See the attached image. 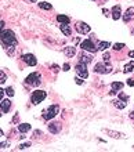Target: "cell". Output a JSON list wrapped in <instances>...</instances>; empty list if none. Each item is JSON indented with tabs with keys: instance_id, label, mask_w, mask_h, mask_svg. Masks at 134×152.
I'll use <instances>...</instances> for the list:
<instances>
[{
	"instance_id": "1",
	"label": "cell",
	"mask_w": 134,
	"mask_h": 152,
	"mask_svg": "<svg viewBox=\"0 0 134 152\" xmlns=\"http://www.w3.org/2000/svg\"><path fill=\"white\" fill-rule=\"evenodd\" d=\"M0 39H1V42L4 43V46H7V47H13V46H15V44H17L15 35H14V32L10 31V29L1 32Z\"/></svg>"
},
{
	"instance_id": "2",
	"label": "cell",
	"mask_w": 134,
	"mask_h": 152,
	"mask_svg": "<svg viewBox=\"0 0 134 152\" xmlns=\"http://www.w3.org/2000/svg\"><path fill=\"white\" fill-rule=\"evenodd\" d=\"M60 112V106L58 105H51V106H48L47 109L43 111V118L46 119V120H50L53 118H55L57 113Z\"/></svg>"
},
{
	"instance_id": "3",
	"label": "cell",
	"mask_w": 134,
	"mask_h": 152,
	"mask_svg": "<svg viewBox=\"0 0 134 152\" xmlns=\"http://www.w3.org/2000/svg\"><path fill=\"white\" fill-rule=\"evenodd\" d=\"M47 97V93L46 91H43V90H36V91H33L32 93V104L33 105H37V104H40L41 101L44 100Z\"/></svg>"
},
{
	"instance_id": "4",
	"label": "cell",
	"mask_w": 134,
	"mask_h": 152,
	"mask_svg": "<svg viewBox=\"0 0 134 152\" xmlns=\"http://www.w3.org/2000/svg\"><path fill=\"white\" fill-rule=\"evenodd\" d=\"M40 79H41L40 75L37 74V72H33V74H31L28 78L25 79V82L29 84V86H35V87H36V86H39V84L41 83Z\"/></svg>"
},
{
	"instance_id": "5",
	"label": "cell",
	"mask_w": 134,
	"mask_h": 152,
	"mask_svg": "<svg viewBox=\"0 0 134 152\" xmlns=\"http://www.w3.org/2000/svg\"><path fill=\"white\" fill-rule=\"evenodd\" d=\"M80 47H82L84 51H90V53H95L98 50V47H95V44L93 43V40H90V39L83 40L82 44H80Z\"/></svg>"
},
{
	"instance_id": "6",
	"label": "cell",
	"mask_w": 134,
	"mask_h": 152,
	"mask_svg": "<svg viewBox=\"0 0 134 152\" xmlns=\"http://www.w3.org/2000/svg\"><path fill=\"white\" fill-rule=\"evenodd\" d=\"M94 71L97 72V74H109L111 71H112V67L109 65V64H107V65H104V64H97L95 65V68H94Z\"/></svg>"
},
{
	"instance_id": "7",
	"label": "cell",
	"mask_w": 134,
	"mask_h": 152,
	"mask_svg": "<svg viewBox=\"0 0 134 152\" xmlns=\"http://www.w3.org/2000/svg\"><path fill=\"white\" fill-rule=\"evenodd\" d=\"M76 74L80 76V78H87L88 76V71H87V67H86V64H82L79 62L76 65Z\"/></svg>"
},
{
	"instance_id": "8",
	"label": "cell",
	"mask_w": 134,
	"mask_h": 152,
	"mask_svg": "<svg viewBox=\"0 0 134 152\" xmlns=\"http://www.w3.org/2000/svg\"><path fill=\"white\" fill-rule=\"evenodd\" d=\"M22 60H24L29 67H35V65L37 64V60L35 58L33 54H24V55H22Z\"/></svg>"
},
{
	"instance_id": "9",
	"label": "cell",
	"mask_w": 134,
	"mask_h": 152,
	"mask_svg": "<svg viewBox=\"0 0 134 152\" xmlns=\"http://www.w3.org/2000/svg\"><path fill=\"white\" fill-rule=\"evenodd\" d=\"M76 31L79 33H88L90 32V25H87L86 22H77L76 24Z\"/></svg>"
},
{
	"instance_id": "10",
	"label": "cell",
	"mask_w": 134,
	"mask_h": 152,
	"mask_svg": "<svg viewBox=\"0 0 134 152\" xmlns=\"http://www.w3.org/2000/svg\"><path fill=\"white\" fill-rule=\"evenodd\" d=\"M120 89H123V83L122 82H114L111 86V94H116Z\"/></svg>"
},
{
	"instance_id": "11",
	"label": "cell",
	"mask_w": 134,
	"mask_h": 152,
	"mask_svg": "<svg viewBox=\"0 0 134 152\" xmlns=\"http://www.w3.org/2000/svg\"><path fill=\"white\" fill-rule=\"evenodd\" d=\"M48 130L51 131L53 134H57V133L61 131V125H60V123H55V122H53V123L48 125Z\"/></svg>"
},
{
	"instance_id": "12",
	"label": "cell",
	"mask_w": 134,
	"mask_h": 152,
	"mask_svg": "<svg viewBox=\"0 0 134 152\" xmlns=\"http://www.w3.org/2000/svg\"><path fill=\"white\" fill-rule=\"evenodd\" d=\"M10 106H11V101L10 100H1L0 101V108H1V111H3L4 113L8 112Z\"/></svg>"
},
{
	"instance_id": "13",
	"label": "cell",
	"mask_w": 134,
	"mask_h": 152,
	"mask_svg": "<svg viewBox=\"0 0 134 152\" xmlns=\"http://www.w3.org/2000/svg\"><path fill=\"white\" fill-rule=\"evenodd\" d=\"M79 58H80V60H79V62L86 64V65L93 61V57H91V55H87V54H84V53H82V54L79 55Z\"/></svg>"
},
{
	"instance_id": "14",
	"label": "cell",
	"mask_w": 134,
	"mask_h": 152,
	"mask_svg": "<svg viewBox=\"0 0 134 152\" xmlns=\"http://www.w3.org/2000/svg\"><path fill=\"white\" fill-rule=\"evenodd\" d=\"M133 18H134V8H129V10L126 11V14H123V21L129 22Z\"/></svg>"
},
{
	"instance_id": "15",
	"label": "cell",
	"mask_w": 134,
	"mask_h": 152,
	"mask_svg": "<svg viewBox=\"0 0 134 152\" xmlns=\"http://www.w3.org/2000/svg\"><path fill=\"white\" fill-rule=\"evenodd\" d=\"M122 17V11H120V6H115L112 8V18L114 20H119Z\"/></svg>"
},
{
	"instance_id": "16",
	"label": "cell",
	"mask_w": 134,
	"mask_h": 152,
	"mask_svg": "<svg viewBox=\"0 0 134 152\" xmlns=\"http://www.w3.org/2000/svg\"><path fill=\"white\" fill-rule=\"evenodd\" d=\"M60 28H61L62 33H64L65 36H71V35H72V29L69 28V25H68V24H61V25H60Z\"/></svg>"
},
{
	"instance_id": "17",
	"label": "cell",
	"mask_w": 134,
	"mask_h": 152,
	"mask_svg": "<svg viewBox=\"0 0 134 152\" xmlns=\"http://www.w3.org/2000/svg\"><path fill=\"white\" fill-rule=\"evenodd\" d=\"M64 54H65L68 58H72L73 55L76 54V48L75 47H65L64 48Z\"/></svg>"
},
{
	"instance_id": "18",
	"label": "cell",
	"mask_w": 134,
	"mask_h": 152,
	"mask_svg": "<svg viewBox=\"0 0 134 152\" xmlns=\"http://www.w3.org/2000/svg\"><path fill=\"white\" fill-rule=\"evenodd\" d=\"M133 69H134V60H133V61H130V62H127L126 65H124L123 72H124V74H129V72H131Z\"/></svg>"
},
{
	"instance_id": "19",
	"label": "cell",
	"mask_w": 134,
	"mask_h": 152,
	"mask_svg": "<svg viewBox=\"0 0 134 152\" xmlns=\"http://www.w3.org/2000/svg\"><path fill=\"white\" fill-rule=\"evenodd\" d=\"M112 104H114L118 109H124V108H126V102H122V100H114Z\"/></svg>"
},
{
	"instance_id": "20",
	"label": "cell",
	"mask_w": 134,
	"mask_h": 152,
	"mask_svg": "<svg viewBox=\"0 0 134 152\" xmlns=\"http://www.w3.org/2000/svg\"><path fill=\"white\" fill-rule=\"evenodd\" d=\"M57 21L60 22V24H69V21H71V20H69V17L68 15H57Z\"/></svg>"
},
{
	"instance_id": "21",
	"label": "cell",
	"mask_w": 134,
	"mask_h": 152,
	"mask_svg": "<svg viewBox=\"0 0 134 152\" xmlns=\"http://www.w3.org/2000/svg\"><path fill=\"white\" fill-rule=\"evenodd\" d=\"M18 130H20L21 133H26V131L31 130V125H28V123H22V125L18 126Z\"/></svg>"
},
{
	"instance_id": "22",
	"label": "cell",
	"mask_w": 134,
	"mask_h": 152,
	"mask_svg": "<svg viewBox=\"0 0 134 152\" xmlns=\"http://www.w3.org/2000/svg\"><path fill=\"white\" fill-rule=\"evenodd\" d=\"M39 7H40L41 10H51L53 8V6L50 3H47V1H40L39 3Z\"/></svg>"
},
{
	"instance_id": "23",
	"label": "cell",
	"mask_w": 134,
	"mask_h": 152,
	"mask_svg": "<svg viewBox=\"0 0 134 152\" xmlns=\"http://www.w3.org/2000/svg\"><path fill=\"white\" fill-rule=\"evenodd\" d=\"M105 133H109L111 137H115V138H124V134L122 133H116V131H109V130H105Z\"/></svg>"
},
{
	"instance_id": "24",
	"label": "cell",
	"mask_w": 134,
	"mask_h": 152,
	"mask_svg": "<svg viewBox=\"0 0 134 152\" xmlns=\"http://www.w3.org/2000/svg\"><path fill=\"white\" fill-rule=\"evenodd\" d=\"M109 46H111V44H109L108 42H100L98 43V48H100V50H107Z\"/></svg>"
},
{
	"instance_id": "25",
	"label": "cell",
	"mask_w": 134,
	"mask_h": 152,
	"mask_svg": "<svg viewBox=\"0 0 134 152\" xmlns=\"http://www.w3.org/2000/svg\"><path fill=\"white\" fill-rule=\"evenodd\" d=\"M6 82H7V76H6L4 72H1V71H0V84L6 83Z\"/></svg>"
},
{
	"instance_id": "26",
	"label": "cell",
	"mask_w": 134,
	"mask_h": 152,
	"mask_svg": "<svg viewBox=\"0 0 134 152\" xmlns=\"http://www.w3.org/2000/svg\"><path fill=\"white\" fill-rule=\"evenodd\" d=\"M6 94L8 95V97H13V95H14V89H13V87H8V89L6 90Z\"/></svg>"
},
{
	"instance_id": "27",
	"label": "cell",
	"mask_w": 134,
	"mask_h": 152,
	"mask_svg": "<svg viewBox=\"0 0 134 152\" xmlns=\"http://www.w3.org/2000/svg\"><path fill=\"white\" fill-rule=\"evenodd\" d=\"M124 47V44H122V43H116L114 46V50H116V51H119V50H122V48Z\"/></svg>"
},
{
	"instance_id": "28",
	"label": "cell",
	"mask_w": 134,
	"mask_h": 152,
	"mask_svg": "<svg viewBox=\"0 0 134 152\" xmlns=\"http://www.w3.org/2000/svg\"><path fill=\"white\" fill-rule=\"evenodd\" d=\"M119 98H120V100H123V101H127V100H129V95L123 94V93H120V94H119Z\"/></svg>"
},
{
	"instance_id": "29",
	"label": "cell",
	"mask_w": 134,
	"mask_h": 152,
	"mask_svg": "<svg viewBox=\"0 0 134 152\" xmlns=\"http://www.w3.org/2000/svg\"><path fill=\"white\" fill-rule=\"evenodd\" d=\"M31 147V142H25V144H21L20 147H18V149H24V148H28Z\"/></svg>"
},
{
	"instance_id": "30",
	"label": "cell",
	"mask_w": 134,
	"mask_h": 152,
	"mask_svg": "<svg viewBox=\"0 0 134 152\" xmlns=\"http://www.w3.org/2000/svg\"><path fill=\"white\" fill-rule=\"evenodd\" d=\"M102 58H104V62H105V64H109V54H108V53H105Z\"/></svg>"
},
{
	"instance_id": "31",
	"label": "cell",
	"mask_w": 134,
	"mask_h": 152,
	"mask_svg": "<svg viewBox=\"0 0 134 152\" xmlns=\"http://www.w3.org/2000/svg\"><path fill=\"white\" fill-rule=\"evenodd\" d=\"M6 147H8V142L6 141V142H0V151L3 149V148H6Z\"/></svg>"
},
{
	"instance_id": "32",
	"label": "cell",
	"mask_w": 134,
	"mask_h": 152,
	"mask_svg": "<svg viewBox=\"0 0 134 152\" xmlns=\"http://www.w3.org/2000/svg\"><path fill=\"white\" fill-rule=\"evenodd\" d=\"M3 28H4V22L1 21V18H0V35H1V32H3Z\"/></svg>"
},
{
	"instance_id": "33",
	"label": "cell",
	"mask_w": 134,
	"mask_h": 152,
	"mask_svg": "<svg viewBox=\"0 0 134 152\" xmlns=\"http://www.w3.org/2000/svg\"><path fill=\"white\" fill-rule=\"evenodd\" d=\"M127 84H129L130 87H133V86H134V79H129V82H127Z\"/></svg>"
},
{
	"instance_id": "34",
	"label": "cell",
	"mask_w": 134,
	"mask_h": 152,
	"mask_svg": "<svg viewBox=\"0 0 134 152\" xmlns=\"http://www.w3.org/2000/svg\"><path fill=\"white\" fill-rule=\"evenodd\" d=\"M69 69H71V67H69V64H65V65H64V71H65V72H68Z\"/></svg>"
},
{
	"instance_id": "35",
	"label": "cell",
	"mask_w": 134,
	"mask_h": 152,
	"mask_svg": "<svg viewBox=\"0 0 134 152\" xmlns=\"http://www.w3.org/2000/svg\"><path fill=\"white\" fill-rule=\"evenodd\" d=\"M4 91H6V90H3V89H0V101L3 100V95H4Z\"/></svg>"
},
{
	"instance_id": "36",
	"label": "cell",
	"mask_w": 134,
	"mask_h": 152,
	"mask_svg": "<svg viewBox=\"0 0 134 152\" xmlns=\"http://www.w3.org/2000/svg\"><path fill=\"white\" fill-rule=\"evenodd\" d=\"M75 82H76L77 84H83V80L80 78H76V79H75Z\"/></svg>"
},
{
	"instance_id": "37",
	"label": "cell",
	"mask_w": 134,
	"mask_h": 152,
	"mask_svg": "<svg viewBox=\"0 0 134 152\" xmlns=\"http://www.w3.org/2000/svg\"><path fill=\"white\" fill-rule=\"evenodd\" d=\"M51 68H53V71H57V72L60 71V68H58V67H55V65H53Z\"/></svg>"
},
{
	"instance_id": "38",
	"label": "cell",
	"mask_w": 134,
	"mask_h": 152,
	"mask_svg": "<svg viewBox=\"0 0 134 152\" xmlns=\"http://www.w3.org/2000/svg\"><path fill=\"white\" fill-rule=\"evenodd\" d=\"M129 55H130L131 58H134V51H129Z\"/></svg>"
},
{
	"instance_id": "39",
	"label": "cell",
	"mask_w": 134,
	"mask_h": 152,
	"mask_svg": "<svg viewBox=\"0 0 134 152\" xmlns=\"http://www.w3.org/2000/svg\"><path fill=\"white\" fill-rule=\"evenodd\" d=\"M130 118H131V119H134V111H133V112H130Z\"/></svg>"
},
{
	"instance_id": "40",
	"label": "cell",
	"mask_w": 134,
	"mask_h": 152,
	"mask_svg": "<svg viewBox=\"0 0 134 152\" xmlns=\"http://www.w3.org/2000/svg\"><path fill=\"white\" fill-rule=\"evenodd\" d=\"M3 134H4V133H3V130H1V129H0V137L3 136Z\"/></svg>"
},
{
	"instance_id": "41",
	"label": "cell",
	"mask_w": 134,
	"mask_h": 152,
	"mask_svg": "<svg viewBox=\"0 0 134 152\" xmlns=\"http://www.w3.org/2000/svg\"><path fill=\"white\" fill-rule=\"evenodd\" d=\"M29 1H32V3H36L37 0H29Z\"/></svg>"
},
{
	"instance_id": "42",
	"label": "cell",
	"mask_w": 134,
	"mask_h": 152,
	"mask_svg": "<svg viewBox=\"0 0 134 152\" xmlns=\"http://www.w3.org/2000/svg\"><path fill=\"white\" fill-rule=\"evenodd\" d=\"M1 115H3V113H1V111H0V116H1Z\"/></svg>"
}]
</instances>
